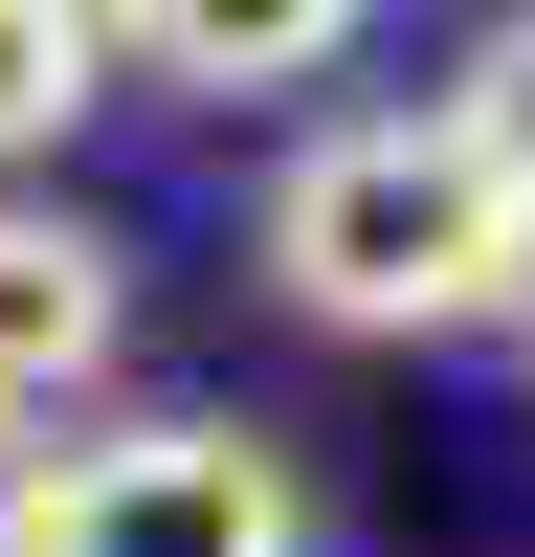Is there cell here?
Wrapping results in <instances>:
<instances>
[{
	"label": "cell",
	"mask_w": 535,
	"mask_h": 557,
	"mask_svg": "<svg viewBox=\"0 0 535 557\" xmlns=\"http://www.w3.org/2000/svg\"><path fill=\"white\" fill-rule=\"evenodd\" d=\"M490 268H513V178L424 112H335L268 178V290L312 335H490Z\"/></svg>",
	"instance_id": "obj_1"
},
{
	"label": "cell",
	"mask_w": 535,
	"mask_h": 557,
	"mask_svg": "<svg viewBox=\"0 0 535 557\" xmlns=\"http://www.w3.org/2000/svg\"><path fill=\"white\" fill-rule=\"evenodd\" d=\"M446 134H469L490 178H535V23H490V45H469V89H446Z\"/></svg>",
	"instance_id": "obj_6"
},
{
	"label": "cell",
	"mask_w": 535,
	"mask_h": 557,
	"mask_svg": "<svg viewBox=\"0 0 535 557\" xmlns=\"http://www.w3.org/2000/svg\"><path fill=\"white\" fill-rule=\"evenodd\" d=\"M112 67H157V89H312V67H357V23L335 0H157V23H112Z\"/></svg>",
	"instance_id": "obj_4"
},
{
	"label": "cell",
	"mask_w": 535,
	"mask_h": 557,
	"mask_svg": "<svg viewBox=\"0 0 535 557\" xmlns=\"http://www.w3.org/2000/svg\"><path fill=\"white\" fill-rule=\"evenodd\" d=\"M112 335H134V290H112V223H67V201H0V469H23V446L67 424L89 380H112Z\"/></svg>",
	"instance_id": "obj_3"
},
{
	"label": "cell",
	"mask_w": 535,
	"mask_h": 557,
	"mask_svg": "<svg viewBox=\"0 0 535 557\" xmlns=\"http://www.w3.org/2000/svg\"><path fill=\"white\" fill-rule=\"evenodd\" d=\"M490 335L535 357V178H513V268H490Z\"/></svg>",
	"instance_id": "obj_7"
},
{
	"label": "cell",
	"mask_w": 535,
	"mask_h": 557,
	"mask_svg": "<svg viewBox=\"0 0 535 557\" xmlns=\"http://www.w3.org/2000/svg\"><path fill=\"white\" fill-rule=\"evenodd\" d=\"M89 89H112V23L89 0H0V157H45Z\"/></svg>",
	"instance_id": "obj_5"
},
{
	"label": "cell",
	"mask_w": 535,
	"mask_h": 557,
	"mask_svg": "<svg viewBox=\"0 0 535 557\" xmlns=\"http://www.w3.org/2000/svg\"><path fill=\"white\" fill-rule=\"evenodd\" d=\"M0 557H312V491L268 424L178 401V424H89L0 469Z\"/></svg>",
	"instance_id": "obj_2"
}]
</instances>
